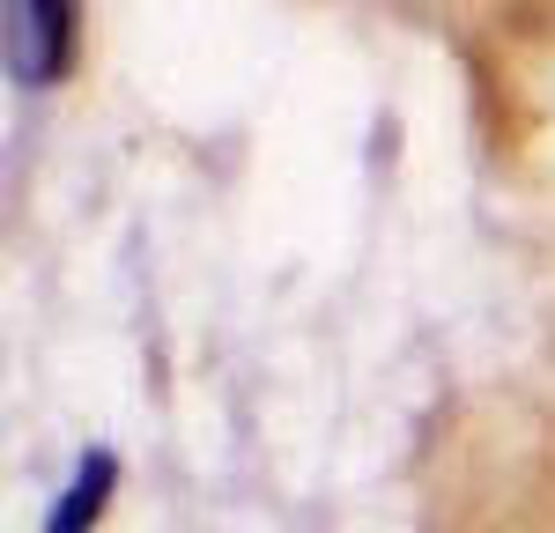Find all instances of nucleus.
I'll return each instance as SVG.
<instances>
[{"label": "nucleus", "instance_id": "2", "mask_svg": "<svg viewBox=\"0 0 555 533\" xmlns=\"http://www.w3.org/2000/svg\"><path fill=\"white\" fill-rule=\"evenodd\" d=\"M104 496H112V459L89 452L82 474L67 482V496H60V511H52V526H44V533H89V526H96V511H104Z\"/></svg>", "mask_w": 555, "mask_h": 533}, {"label": "nucleus", "instance_id": "1", "mask_svg": "<svg viewBox=\"0 0 555 533\" xmlns=\"http://www.w3.org/2000/svg\"><path fill=\"white\" fill-rule=\"evenodd\" d=\"M75 67V0H8V75L44 89Z\"/></svg>", "mask_w": 555, "mask_h": 533}]
</instances>
